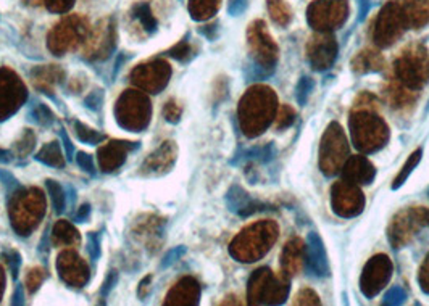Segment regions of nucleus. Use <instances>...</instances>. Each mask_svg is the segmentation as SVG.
Masks as SVG:
<instances>
[{
	"label": "nucleus",
	"mask_w": 429,
	"mask_h": 306,
	"mask_svg": "<svg viewBox=\"0 0 429 306\" xmlns=\"http://www.w3.org/2000/svg\"><path fill=\"white\" fill-rule=\"evenodd\" d=\"M376 99L371 94H362L355 100L354 111L350 113L349 128L354 147L359 152L369 155L376 153L391 139L389 126L376 111Z\"/></svg>",
	"instance_id": "obj_1"
},
{
	"label": "nucleus",
	"mask_w": 429,
	"mask_h": 306,
	"mask_svg": "<svg viewBox=\"0 0 429 306\" xmlns=\"http://www.w3.org/2000/svg\"><path fill=\"white\" fill-rule=\"evenodd\" d=\"M278 113L276 92L268 86H254L244 94L239 104V124L250 139L259 137L275 123Z\"/></svg>",
	"instance_id": "obj_2"
},
{
	"label": "nucleus",
	"mask_w": 429,
	"mask_h": 306,
	"mask_svg": "<svg viewBox=\"0 0 429 306\" xmlns=\"http://www.w3.org/2000/svg\"><path fill=\"white\" fill-rule=\"evenodd\" d=\"M279 236V227L275 221H259L244 229L232 240L229 253L241 263H254L264 258Z\"/></svg>",
	"instance_id": "obj_3"
},
{
	"label": "nucleus",
	"mask_w": 429,
	"mask_h": 306,
	"mask_svg": "<svg viewBox=\"0 0 429 306\" xmlns=\"http://www.w3.org/2000/svg\"><path fill=\"white\" fill-rule=\"evenodd\" d=\"M289 292V275L275 274L270 268H260L249 279L247 302L250 305H283Z\"/></svg>",
	"instance_id": "obj_4"
},
{
	"label": "nucleus",
	"mask_w": 429,
	"mask_h": 306,
	"mask_svg": "<svg viewBox=\"0 0 429 306\" xmlns=\"http://www.w3.org/2000/svg\"><path fill=\"white\" fill-rule=\"evenodd\" d=\"M397 81L418 92L429 81V53L425 45L415 44L405 49L394 63Z\"/></svg>",
	"instance_id": "obj_5"
},
{
	"label": "nucleus",
	"mask_w": 429,
	"mask_h": 306,
	"mask_svg": "<svg viewBox=\"0 0 429 306\" xmlns=\"http://www.w3.org/2000/svg\"><path fill=\"white\" fill-rule=\"evenodd\" d=\"M349 158V141L342 126L337 121L330 123L320 141L318 165L326 177L339 174Z\"/></svg>",
	"instance_id": "obj_6"
},
{
	"label": "nucleus",
	"mask_w": 429,
	"mask_h": 306,
	"mask_svg": "<svg viewBox=\"0 0 429 306\" xmlns=\"http://www.w3.org/2000/svg\"><path fill=\"white\" fill-rule=\"evenodd\" d=\"M408 28L407 16L397 2L386 4L376 18L373 29V40L379 49L394 45Z\"/></svg>",
	"instance_id": "obj_7"
},
{
	"label": "nucleus",
	"mask_w": 429,
	"mask_h": 306,
	"mask_svg": "<svg viewBox=\"0 0 429 306\" xmlns=\"http://www.w3.org/2000/svg\"><path fill=\"white\" fill-rule=\"evenodd\" d=\"M347 18L349 5L345 0H315L307 10L308 25L318 33H332L344 26Z\"/></svg>",
	"instance_id": "obj_8"
},
{
	"label": "nucleus",
	"mask_w": 429,
	"mask_h": 306,
	"mask_svg": "<svg viewBox=\"0 0 429 306\" xmlns=\"http://www.w3.org/2000/svg\"><path fill=\"white\" fill-rule=\"evenodd\" d=\"M425 223V207L407 208L398 212L387 227V239L396 250L410 244L413 237L421 231Z\"/></svg>",
	"instance_id": "obj_9"
},
{
	"label": "nucleus",
	"mask_w": 429,
	"mask_h": 306,
	"mask_svg": "<svg viewBox=\"0 0 429 306\" xmlns=\"http://www.w3.org/2000/svg\"><path fill=\"white\" fill-rule=\"evenodd\" d=\"M394 273V265L391 258L384 253H378L369 258L360 275V292L363 297L371 300L379 292L386 289Z\"/></svg>",
	"instance_id": "obj_10"
},
{
	"label": "nucleus",
	"mask_w": 429,
	"mask_h": 306,
	"mask_svg": "<svg viewBox=\"0 0 429 306\" xmlns=\"http://www.w3.org/2000/svg\"><path fill=\"white\" fill-rule=\"evenodd\" d=\"M366 200L362 189L345 179L332 184L331 187V208L339 218H355L363 213Z\"/></svg>",
	"instance_id": "obj_11"
},
{
	"label": "nucleus",
	"mask_w": 429,
	"mask_h": 306,
	"mask_svg": "<svg viewBox=\"0 0 429 306\" xmlns=\"http://www.w3.org/2000/svg\"><path fill=\"white\" fill-rule=\"evenodd\" d=\"M247 39L252 62L260 65V67L276 70L279 49L270 33H268L264 21L259 20L252 23V26H250L247 31Z\"/></svg>",
	"instance_id": "obj_12"
},
{
	"label": "nucleus",
	"mask_w": 429,
	"mask_h": 306,
	"mask_svg": "<svg viewBox=\"0 0 429 306\" xmlns=\"http://www.w3.org/2000/svg\"><path fill=\"white\" fill-rule=\"evenodd\" d=\"M339 53V44L332 33H318L308 39L307 60L315 71L330 70L335 65Z\"/></svg>",
	"instance_id": "obj_13"
},
{
	"label": "nucleus",
	"mask_w": 429,
	"mask_h": 306,
	"mask_svg": "<svg viewBox=\"0 0 429 306\" xmlns=\"http://www.w3.org/2000/svg\"><path fill=\"white\" fill-rule=\"evenodd\" d=\"M226 205H228L231 213L241 216V218H249V216L271 212L273 209V205H270V203L254 199L237 184L231 185L228 194H226Z\"/></svg>",
	"instance_id": "obj_14"
},
{
	"label": "nucleus",
	"mask_w": 429,
	"mask_h": 306,
	"mask_svg": "<svg viewBox=\"0 0 429 306\" xmlns=\"http://www.w3.org/2000/svg\"><path fill=\"white\" fill-rule=\"evenodd\" d=\"M307 271L315 278H327L331 273L323 239L318 232H310L305 244Z\"/></svg>",
	"instance_id": "obj_15"
},
{
	"label": "nucleus",
	"mask_w": 429,
	"mask_h": 306,
	"mask_svg": "<svg viewBox=\"0 0 429 306\" xmlns=\"http://www.w3.org/2000/svg\"><path fill=\"white\" fill-rule=\"evenodd\" d=\"M341 171L342 179L357 185H369L376 177V168L363 155L349 157Z\"/></svg>",
	"instance_id": "obj_16"
},
{
	"label": "nucleus",
	"mask_w": 429,
	"mask_h": 306,
	"mask_svg": "<svg viewBox=\"0 0 429 306\" xmlns=\"http://www.w3.org/2000/svg\"><path fill=\"white\" fill-rule=\"evenodd\" d=\"M305 261V245L300 239H290L288 244L284 245V248L281 251V269L286 275H292L299 274L300 268Z\"/></svg>",
	"instance_id": "obj_17"
},
{
	"label": "nucleus",
	"mask_w": 429,
	"mask_h": 306,
	"mask_svg": "<svg viewBox=\"0 0 429 306\" xmlns=\"http://www.w3.org/2000/svg\"><path fill=\"white\" fill-rule=\"evenodd\" d=\"M276 153H278V150L275 147V143L268 142V143H265V146H257V147L239 150V152L234 155V158H232L229 163L232 166H239L242 163H252V161H257V163H260V165H268L276 158Z\"/></svg>",
	"instance_id": "obj_18"
},
{
	"label": "nucleus",
	"mask_w": 429,
	"mask_h": 306,
	"mask_svg": "<svg viewBox=\"0 0 429 306\" xmlns=\"http://www.w3.org/2000/svg\"><path fill=\"white\" fill-rule=\"evenodd\" d=\"M350 68L355 75L379 73L384 68V57L373 49L360 50L350 62Z\"/></svg>",
	"instance_id": "obj_19"
},
{
	"label": "nucleus",
	"mask_w": 429,
	"mask_h": 306,
	"mask_svg": "<svg viewBox=\"0 0 429 306\" xmlns=\"http://www.w3.org/2000/svg\"><path fill=\"white\" fill-rule=\"evenodd\" d=\"M386 97L392 108H396V110H407V108L413 106L418 95H416L412 89L405 87L402 82L394 81L387 86Z\"/></svg>",
	"instance_id": "obj_20"
},
{
	"label": "nucleus",
	"mask_w": 429,
	"mask_h": 306,
	"mask_svg": "<svg viewBox=\"0 0 429 306\" xmlns=\"http://www.w3.org/2000/svg\"><path fill=\"white\" fill-rule=\"evenodd\" d=\"M397 4L407 16L408 26L421 28L429 23V0H401Z\"/></svg>",
	"instance_id": "obj_21"
},
{
	"label": "nucleus",
	"mask_w": 429,
	"mask_h": 306,
	"mask_svg": "<svg viewBox=\"0 0 429 306\" xmlns=\"http://www.w3.org/2000/svg\"><path fill=\"white\" fill-rule=\"evenodd\" d=\"M421 158H423V148L420 147V148H416L412 155H410L408 160L405 161V165L401 168V171H398L394 182H392V185H391L392 190H398L405 182H407V179L412 176V173L416 170V168H418Z\"/></svg>",
	"instance_id": "obj_22"
},
{
	"label": "nucleus",
	"mask_w": 429,
	"mask_h": 306,
	"mask_svg": "<svg viewBox=\"0 0 429 306\" xmlns=\"http://www.w3.org/2000/svg\"><path fill=\"white\" fill-rule=\"evenodd\" d=\"M268 2V11H270L271 20L276 23L278 26H288L292 20V11L289 5L284 0H266Z\"/></svg>",
	"instance_id": "obj_23"
},
{
	"label": "nucleus",
	"mask_w": 429,
	"mask_h": 306,
	"mask_svg": "<svg viewBox=\"0 0 429 306\" xmlns=\"http://www.w3.org/2000/svg\"><path fill=\"white\" fill-rule=\"evenodd\" d=\"M47 189L50 192L53 212L57 214L63 213L65 208H67V195H65V190L62 185L57 184L55 181H47Z\"/></svg>",
	"instance_id": "obj_24"
},
{
	"label": "nucleus",
	"mask_w": 429,
	"mask_h": 306,
	"mask_svg": "<svg viewBox=\"0 0 429 306\" xmlns=\"http://www.w3.org/2000/svg\"><path fill=\"white\" fill-rule=\"evenodd\" d=\"M315 89V81L310 76H302L295 87V99L300 106H305Z\"/></svg>",
	"instance_id": "obj_25"
},
{
	"label": "nucleus",
	"mask_w": 429,
	"mask_h": 306,
	"mask_svg": "<svg viewBox=\"0 0 429 306\" xmlns=\"http://www.w3.org/2000/svg\"><path fill=\"white\" fill-rule=\"evenodd\" d=\"M134 16L142 23L148 33H153L157 29V23H155V18L151 11V7L147 4H138L134 7Z\"/></svg>",
	"instance_id": "obj_26"
},
{
	"label": "nucleus",
	"mask_w": 429,
	"mask_h": 306,
	"mask_svg": "<svg viewBox=\"0 0 429 306\" xmlns=\"http://www.w3.org/2000/svg\"><path fill=\"white\" fill-rule=\"evenodd\" d=\"M294 121H295L294 108H292L290 105H281L278 108V113H276V118H275L276 129H279V131L288 129V128H290L292 124H294Z\"/></svg>",
	"instance_id": "obj_27"
},
{
	"label": "nucleus",
	"mask_w": 429,
	"mask_h": 306,
	"mask_svg": "<svg viewBox=\"0 0 429 306\" xmlns=\"http://www.w3.org/2000/svg\"><path fill=\"white\" fill-rule=\"evenodd\" d=\"M405 302H407V292L403 290L402 285L391 287L383 298L384 306H398V305H403Z\"/></svg>",
	"instance_id": "obj_28"
},
{
	"label": "nucleus",
	"mask_w": 429,
	"mask_h": 306,
	"mask_svg": "<svg viewBox=\"0 0 429 306\" xmlns=\"http://www.w3.org/2000/svg\"><path fill=\"white\" fill-rule=\"evenodd\" d=\"M168 55L180 60V62H189V60L192 58V49H190L188 40H181L180 44L173 47V49L168 52Z\"/></svg>",
	"instance_id": "obj_29"
},
{
	"label": "nucleus",
	"mask_w": 429,
	"mask_h": 306,
	"mask_svg": "<svg viewBox=\"0 0 429 306\" xmlns=\"http://www.w3.org/2000/svg\"><path fill=\"white\" fill-rule=\"evenodd\" d=\"M0 182L4 184V187L7 189V192L10 195H15V192L21 189L20 182L16 181V177L13 176V174L5 171V170H0Z\"/></svg>",
	"instance_id": "obj_30"
},
{
	"label": "nucleus",
	"mask_w": 429,
	"mask_h": 306,
	"mask_svg": "<svg viewBox=\"0 0 429 306\" xmlns=\"http://www.w3.org/2000/svg\"><path fill=\"white\" fill-rule=\"evenodd\" d=\"M418 284L421 292L425 293V295H429V253L426 255L425 261H423V265L420 266Z\"/></svg>",
	"instance_id": "obj_31"
},
{
	"label": "nucleus",
	"mask_w": 429,
	"mask_h": 306,
	"mask_svg": "<svg viewBox=\"0 0 429 306\" xmlns=\"http://www.w3.org/2000/svg\"><path fill=\"white\" fill-rule=\"evenodd\" d=\"M295 305H321L318 293L312 289H302L297 295Z\"/></svg>",
	"instance_id": "obj_32"
},
{
	"label": "nucleus",
	"mask_w": 429,
	"mask_h": 306,
	"mask_svg": "<svg viewBox=\"0 0 429 306\" xmlns=\"http://www.w3.org/2000/svg\"><path fill=\"white\" fill-rule=\"evenodd\" d=\"M34 121L39 123V124H45V126L52 124V121H53L52 111L44 104H39L38 106H36V118H34Z\"/></svg>",
	"instance_id": "obj_33"
},
{
	"label": "nucleus",
	"mask_w": 429,
	"mask_h": 306,
	"mask_svg": "<svg viewBox=\"0 0 429 306\" xmlns=\"http://www.w3.org/2000/svg\"><path fill=\"white\" fill-rule=\"evenodd\" d=\"M87 251L94 261L100 256V240L95 232L87 234Z\"/></svg>",
	"instance_id": "obj_34"
},
{
	"label": "nucleus",
	"mask_w": 429,
	"mask_h": 306,
	"mask_svg": "<svg viewBox=\"0 0 429 306\" xmlns=\"http://www.w3.org/2000/svg\"><path fill=\"white\" fill-rule=\"evenodd\" d=\"M76 163L80 165L81 170H85L86 173L89 174H95V168H94V161L91 158V155H87L85 152H77V157H76Z\"/></svg>",
	"instance_id": "obj_35"
},
{
	"label": "nucleus",
	"mask_w": 429,
	"mask_h": 306,
	"mask_svg": "<svg viewBox=\"0 0 429 306\" xmlns=\"http://www.w3.org/2000/svg\"><path fill=\"white\" fill-rule=\"evenodd\" d=\"M357 7H359V13H357V25H359V23L365 21L369 10L373 7V2L371 0H357Z\"/></svg>",
	"instance_id": "obj_36"
},
{
	"label": "nucleus",
	"mask_w": 429,
	"mask_h": 306,
	"mask_svg": "<svg viewBox=\"0 0 429 306\" xmlns=\"http://www.w3.org/2000/svg\"><path fill=\"white\" fill-rule=\"evenodd\" d=\"M116 280H118V273L116 271H110V274L107 275V279L104 282L102 289H100V297H102V298L109 297V293L112 292L113 287H115Z\"/></svg>",
	"instance_id": "obj_37"
},
{
	"label": "nucleus",
	"mask_w": 429,
	"mask_h": 306,
	"mask_svg": "<svg viewBox=\"0 0 429 306\" xmlns=\"http://www.w3.org/2000/svg\"><path fill=\"white\" fill-rule=\"evenodd\" d=\"M5 258H7V263L10 266L11 275H13V279H16L18 278V269H20V265H21L20 255H18L16 251H10V253H5Z\"/></svg>",
	"instance_id": "obj_38"
},
{
	"label": "nucleus",
	"mask_w": 429,
	"mask_h": 306,
	"mask_svg": "<svg viewBox=\"0 0 429 306\" xmlns=\"http://www.w3.org/2000/svg\"><path fill=\"white\" fill-rule=\"evenodd\" d=\"M247 5H249V0H229V5H228L229 15L232 16L242 15L244 11H246Z\"/></svg>",
	"instance_id": "obj_39"
},
{
	"label": "nucleus",
	"mask_w": 429,
	"mask_h": 306,
	"mask_svg": "<svg viewBox=\"0 0 429 306\" xmlns=\"http://www.w3.org/2000/svg\"><path fill=\"white\" fill-rule=\"evenodd\" d=\"M184 253H186V247H176L175 250L168 251V255L165 256V260H163V263H162V268H168V266H171L173 263L180 260V258H181Z\"/></svg>",
	"instance_id": "obj_40"
},
{
	"label": "nucleus",
	"mask_w": 429,
	"mask_h": 306,
	"mask_svg": "<svg viewBox=\"0 0 429 306\" xmlns=\"http://www.w3.org/2000/svg\"><path fill=\"white\" fill-rule=\"evenodd\" d=\"M102 102H104V94L100 91H95L86 99V105L89 108H92V110H97V108L102 105Z\"/></svg>",
	"instance_id": "obj_41"
},
{
	"label": "nucleus",
	"mask_w": 429,
	"mask_h": 306,
	"mask_svg": "<svg viewBox=\"0 0 429 306\" xmlns=\"http://www.w3.org/2000/svg\"><path fill=\"white\" fill-rule=\"evenodd\" d=\"M60 136H62V141H63V147H65V150H67V158H68V160H73L75 147H73V143H71V141H70V137H68V134H67V131L62 129Z\"/></svg>",
	"instance_id": "obj_42"
},
{
	"label": "nucleus",
	"mask_w": 429,
	"mask_h": 306,
	"mask_svg": "<svg viewBox=\"0 0 429 306\" xmlns=\"http://www.w3.org/2000/svg\"><path fill=\"white\" fill-rule=\"evenodd\" d=\"M89 214H91V205H87V203H85V205H82L76 212L75 221H76V223H85V221L89 218Z\"/></svg>",
	"instance_id": "obj_43"
},
{
	"label": "nucleus",
	"mask_w": 429,
	"mask_h": 306,
	"mask_svg": "<svg viewBox=\"0 0 429 306\" xmlns=\"http://www.w3.org/2000/svg\"><path fill=\"white\" fill-rule=\"evenodd\" d=\"M11 303H13V305H23V303H25V293H23V285H20V284L16 285L15 295H13V300H11Z\"/></svg>",
	"instance_id": "obj_44"
},
{
	"label": "nucleus",
	"mask_w": 429,
	"mask_h": 306,
	"mask_svg": "<svg viewBox=\"0 0 429 306\" xmlns=\"http://www.w3.org/2000/svg\"><path fill=\"white\" fill-rule=\"evenodd\" d=\"M218 25H212V26H205V29L202 28L200 29V33L205 35L207 39H210V40H213L214 38H217V33H218V28H217Z\"/></svg>",
	"instance_id": "obj_45"
},
{
	"label": "nucleus",
	"mask_w": 429,
	"mask_h": 306,
	"mask_svg": "<svg viewBox=\"0 0 429 306\" xmlns=\"http://www.w3.org/2000/svg\"><path fill=\"white\" fill-rule=\"evenodd\" d=\"M13 160V155H11V152H9V150H4L0 148V163H10V161Z\"/></svg>",
	"instance_id": "obj_46"
},
{
	"label": "nucleus",
	"mask_w": 429,
	"mask_h": 306,
	"mask_svg": "<svg viewBox=\"0 0 429 306\" xmlns=\"http://www.w3.org/2000/svg\"><path fill=\"white\" fill-rule=\"evenodd\" d=\"M425 223L426 226H429V209L425 208Z\"/></svg>",
	"instance_id": "obj_47"
}]
</instances>
